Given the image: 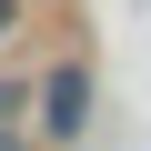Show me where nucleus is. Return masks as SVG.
I'll use <instances>...</instances> for the list:
<instances>
[{
  "label": "nucleus",
  "mask_w": 151,
  "mask_h": 151,
  "mask_svg": "<svg viewBox=\"0 0 151 151\" xmlns=\"http://www.w3.org/2000/svg\"><path fill=\"white\" fill-rule=\"evenodd\" d=\"M30 121L50 131V151H70L91 131V60H50L40 81H30Z\"/></svg>",
  "instance_id": "obj_1"
},
{
  "label": "nucleus",
  "mask_w": 151,
  "mask_h": 151,
  "mask_svg": "<svg viewBox=\"0 0 151 151\" xmlns=\"http://www.w3.org/2000/svg\"><path fill=\"white\" fill-rule=\"evenodd\" d=\"M0 121H30V81L20 70H0Z\"/></svg>",
  "instance_id": "obj_2"
},
{
  "label": "nucleus",
  "mask_w": 151,
  "mask_h": 151,
  "mask_svg": "<svg viewBox=\"0 0 151 151\" xmlns=\"http://www.w3.org/2000/svg\"><path fill=\"white\" fill-rule=\"evenodd\" d=\"M10 30H20V0H0V40H10Z\"/></svg>",
  "instance_id": "obj_3"
},
{
  "label": "nucleus",
  "mask_w": 151,
  "mask_h": 151,
  "mask_svg": "<svg viewBox=\"0 0 151 151\" xmlns=\"http://www.w3.org/2000/svg\"><path fill=\"white\" fill-rule=\"evenodd\" d=\"M0 151H30V141H20V121H0Z\"/></svg>",
  "instance_id": "obj_4"
}]
</instances>
